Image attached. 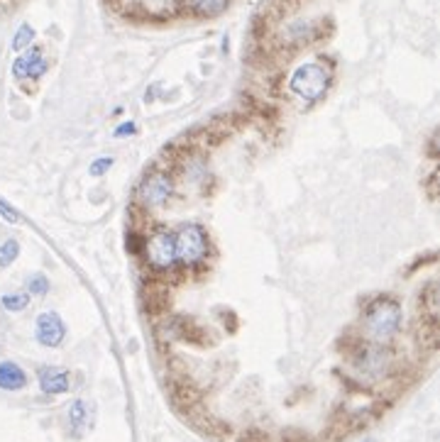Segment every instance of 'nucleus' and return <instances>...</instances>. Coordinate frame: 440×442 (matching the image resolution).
<instances>
[{
  "label": "nucleus",
  "instance_id": "f257e3e1",
  "mask_svg": "<svg viewBox=\"0 0 440 442\" xmlns=\"http://www.w3.org/2000/svg\"><path fill=\"white\" fill-rule=\"evenodd\" d=\"M404 311L401 303L389 296H379L367 303L362 313V340L374 345H389L399 335Z\"/></svg>",
  "mask_w": 440,
  "mask_h": 442
},
{
  "label": "nucleus",
  "instance_id": "f03ea898",
  "mask_svg": "<svg viewBox=\"0 0 440 442\" xmlns=\"http://www.w3.org/2000/svg\"><path fill=\"white\" fill-rule=\"evenodd\" d=\"M328 86H331V71H328L323 64H304L299 66L289 78L291 93H296L306 103H316L326 95Z\"/></svg>",
  "mask_w": 440,
  "mask_h": 442
},
{
  "label": "nucleus",
  "instance_id": "7ed1b4c3",
  "mask_svg": "<svg viewBox=\"0 0 440 442\" xmlns=\"http://www.w3.org/2000/svg\"><path fill=\"white\" fill-rule=\"evenodd\" d=\"M350 359L355 362L359 376H364L367 381H379L389 376L391 364H394V357L386 350V345H374L367 342V340L357 345V350L350 354Z\"/></svg>",
  "mask_w": 440,
  "mask_h": 442
},
{
  "label": "nucleus",
  "instance_id": "20e7f679",
  "mask_svg": "<svg viewBox=\"0 0 440 442\" xmlns=\"http://www.w3.org/2000/svg\"><path fill=\"white\" fill-rule=\"evenodd\" d=\"M174 237H177L179 262L186 264V266L201 264L210 249L208 232H206V227L198 225V222H184V225L174 232Z\"/></svg>",
  "mask_w": 440,
  "mask_h": 442
},
{
  "label": "nucleus",
  "instance_id": "39448f33",
  "mask_svg": "<svg viewBox=\"0 0 440 442\" xmlns=\"http://www.w3.org/2000/svg\"><path fill=\"white\" fill-rule=\"evenodd\" d=\"M142 252H145V259L152 269L157 271H172L177 266L179 257H177V237H174V230H162L152 232L150 237H145V244H142Z\"/></svg>",
  "mask_w": 440,
  "mask_h": 442
},
{
  "label": "nucleus",
  "instance_id": "423d86ee",
  "mask_svg": "<svg viewBox=\"0 0 440 442\" xmlns=\"http://www.w3.org/2000/svg\"><path fill=\"white\" fill-rule=\"evenodd\" d=\"M140 203L145 208H162L169 203V198L174 196V177L164 169H152L150 174H145V179L140 181Z\"/></svg>",
  "mask_w": 440,
  "mask_h": 442
},
{
  "label": "nucleus",
  "instance_id": "0eeeda50",
  "mask_svg": "<svg viewBox=\"0 0 440 442\" xmlns=\"http://www.w3.org/2000/svg\"><path fill=\"white\" fill-rule=\"evenodd\" d=\"M35 338L42 347H61L64 340H66V323L61 321L59 313L54 311H44L37 316L35 321Z\"/></svg>",
  "mask_w": 440,
  "mask_h": 442
},
{
  "label": "nucleus",
  "instance_id": "6e6552de",
  "mask_svg": "<svg viewBox=\"0 0 440 442\" xmlns=\"http://www.w3.org/2000/svg\"><path fill=\"white\" fill-rule=\"evenodd\" d=\"M321 25H323V20H296V23L286 25L279 40H282V44L289 47V49H299V47L321 40L323 37Z\"/></svg>",
  "mask_w": 440,
  "mask_h": 442
},
{
  "label": "nucleus",
  "instance_id": "1a4fd4ad",
  "mask_svg": "<svg viewBox=\"0 0 440 442\" xmlns=\"http://www.w3.org/2000/svg\"><path fill=\"white\" fill-rule=\"evenodd\" d=\"M49 68V61L44 59V52L40 47L25 49V54H20L13 64V76L18 81H37L42 78Z\"/></svg>",
  "mask_w": 440,
  "mask_h": 442
},
{
  "label": "nucleus",
  "instance_id": "9d476101",
  "mask_svg": "<svg viewBox=\"0 0 440 442\" xmlns=\"http://www.w3.org/2000/svg\"><path fill=\"white\" fill-rule=\"evenodd\" d=\"M37 381L44 396H61L71 388V374L64 366H42L37 371Z\"/></svg>",
  "mask_w": 440,
  "mask_h": 442
},
{
  "label": "nucleus",
  "instance_id": "9b49d317",
  "mask_svg": "<svg viewBox=\"0 0 440 442\" xmlns=\"http://www.w3.org/2000/svg\"><path fill=\"white\" fill-rule=\"evenodd\" d=\"M91 425H93V403L76 398L69 406V430H71L73 438H83L91 430Z\"/></svg>",
  "mask_w": 440,
  "mask_h": 442
},
{
  "label": "nucleus",
  "instance_id": "f8f14e48",
  "mask_svg": "<svg viewBox=\"0 0 440 442\" xmlns=\"http://www.w3.org/2000/svg\"><path fill=\"white\" fill-rule=\"evenodd\" d=\"M179 5L194 18H218L230 8V0H179Z\"/></svg>",
  "mask_w": 440,
  "mask_h": 442
},
{
  "label": "nucleus",
  "instance_id": "ddd939ff",
  "mask_svg": "<svg viewBox=\"0 0 440 442\" xmlns=\"http://www.w3.org/2000/svg\"><path fill=\"white\" fill-rule=\"evenodd\" d=\"M28 386V374L15 362H0V388L3 391H20Z\"/></svg>",
  "mask_w": 440,
  "mask_h": 442
},
{
  "label": "nucleus",
  "instance_id": "4468645a",
  "mask_svg": "<svg viewBox=\"0 0 440 442\" xmlns=\"http://www.w3.org/2000/svg\"><path fill=\"white\" fill-rule=\"evenodd\" d=\"M421 306L426 308V321L436 323V316H438V286H436V281H431V284L426 286V291L421 294Z\"/></svg>",
  "mask_w": 440,
  "mask_h": 442
},
{
  "label": "nucleus",
  "instance_id": "2eb2a0df",
  "mask_svg": "<svg viewBox=\"0 0 440 442\" xmlns=\"http://www.w3.org/2000/svg\"><path fill=\"white\" fill-rule=\"evenodd\" d=\"M32 296L28 294V291H18V294H5L3 298H0V303H3V308L8 313H20L25 311V308L30 306Z\"/></svg>",
  "mask_w": 440,
  "mask_h": 442
},
{
  "label": "nucleus",
  "instance_id": "dca6fc26",
  "mask_svg": "<svg viewBox=\"0 0 440 442\" xmlns=\"http://www.w3.org/2000/svg\"><path fill=\"white\" fill-rule=\"evenodd\" d=\"M35 42V28L32 25H20L18 32H15V37H13V49L15 52H25V49H30V44Z\"/></svg>",
  "mask_w": 440,
  "mask_h": 442
},
{
  "label": "nucleus",
  "instance_id": "f3484780",
  "mask_svg": "<svg viewBox=\"0 0 440 442\" xmlns=\"http://www.w3.org/2000/svg\"><path fill=\"white\" fill-rule=\"evenodd\" d=\"M18 257H20V242L18 239H5V242L0 244V269L10 266Z\"/></svg>",
  "mask_w": 440,
  "mask_h": 442
},
{
  "label": "nucleus",
  "instance_id": "a211bd4d",
  "mask_svg": "<svg viewBox=\"0 0 440 442\" xmlns=\"http://www.w3.org/2000/svg\"><path fill=\"white\" fill-rule=\"evenodd\" d=\"M28 294L30 296H47L49 294V279L44 274H32L28 279Z\"/></svg>",
  "mask_w": 440,
  "mask_h": 442
},
{
  "label": "nucleus",
  "instance_id": "6ab92c4d",
  "mask_svg": "<svg viewBox=\"0 0 440 442\" xmlns=\"http://www.w3.org/2000/svg\"><path fill=\"white\" fill-rule=\"evenodd\" d=\"M113 164H115L113 157H98V159H93L91 167H88V177H93V179L105 177V174H108L110 169H113Z\"/></svg>",
  "mask_w": 440,
  "mask_h": 442
},
{
  "label": "nucleus",
  "instance_id": "aec40b11",
  "mask_svg": "<svg viewBox=\"0 0 440 442\" xmlns=\"http://www.w3.org/2000/svg\"><path fill=\"white\" fill-rule=\"evenodd\" d=\"M0 217H5V220H8V222H13V225H15V222H20V220H23V217H20V213L15 210V208L10 205V203H5L3 198H0Z\"/></svg>",
  "mask_w": 440,
  "mask_h": 442
},
{
  "label": "nucleus",
  "instance_id": "412c9836",
  "mask_svg": "<svg viewBox=\"0 0 440 442\" xmlns=\"http://www.w3.org/2000/svg\"><path fill=\"white\" fill-rule=\"evenodd\" d=\"M135 132H137L135 122H123V125H118L113 130V137H115V140H123V137H132Z\"/></svg>",
  "mask_w": 440,
  "mask_h": 442
},
{
  "label": "nucleus",
  "instance_id": "4be33fe9",
  "mask_svg": "<svg viewBox=\"0 0 440 442\" xmlns=\"http://www.w3.org/2000/svg\"><path fill=\"white\" fill-rule=\"evenodd\" d=\"M240 442H269V435L262 433V430H247L240 438Z\"/></svg>",
  "mask_w": 440,
  "mask_h": 442
},
{
  "label": "nucleus",
  "instance_id": "5701e85b",
  "mask_svg": "<svg viewBox=\"0 0 440 442\" xmlns=\"http://www.w3.org/2000/svg\"><path fill=\"white\" fill-rule=\"evenodd\" d=\"M436 140H438V135L433 132L431 142H428V152H431V157H433V159H436Z\"/></svg>",
  "mask_w": 440,
  "mask_h": 442
},
{
  "label": "nucleus",
  "instance_id": "b1692460",
  "mask_svg": "<svg viewBox=\"0 0 440 442\" xmlns=\"http://www.w3.org/2000/svg\"><path fill=\"white\" fill-rule=\"evenodd\" d=\"M364 442H372V440H364Z\"/></svg>",
  "mask_w": 440,
  "mask_h": 442
}]
</instances>
